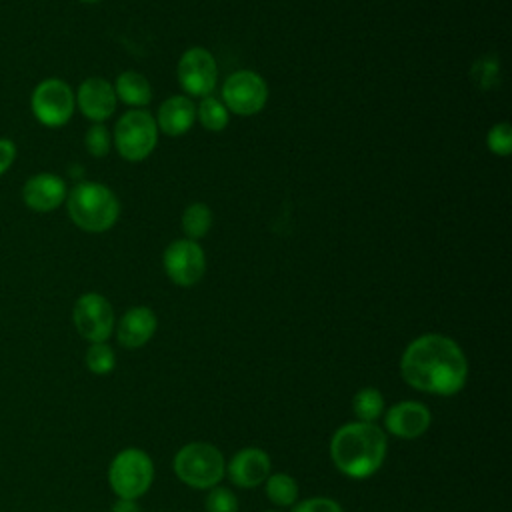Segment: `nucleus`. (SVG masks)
Instances as JSON below:
<instances>
[{"mask_svg":"<svg viewBox=\"0 0 512 512\" xmlns=\"http://www.w3.org/2000/svg\"><path fill=\"white\" fill-rule=\"evenodd\" d=\"M84 144L88 148V152L96 158H102L108 154L110 150V144H112V138H110V132L104 124L100 122H94L88 132H86V138H84Z\"/></svg>","mask_w":512,"mask_h":512,"instance_id":"b1692460","label":"nucleus"},{"mask_svg":"<svg viewBox=\"0 0 512 512\" xmlns=\"http://www.w3.org/2000/svg\"><path fill=\"white\" fill-rule=\"evenodd\" d=\"M162 262L168 278L178 286H194L206 272L204 250L190 238L170 242Z\"/></svg>","mask_w":512,"mask_h":512,"instance_id":"9b49d317","label":"nucleus"},{"mask_svg":"<svg viewBox=\"0 0 512 512\" xmlns=\"http://www.w3.org/2000/svg\"><path fill=\"white\" fill-rule=\"evenodd\" d=\"M152 478V460L138 448H126L118 452L108 468V482L118 498L136 500L150 488Z\"/></svg>","mask_w":512,"mask_h":512,"instance_id":"39448f33","label":"nucleus"},{"mask_svg":"<svg viewBox=\"0 0 512 512\" xmlns=\"http://www.w3.org/2000/svg\"><path fill=\"white\" fill-rule=\"evenodd\" d=\"M30 106L40 124L48 128H58L70 120L76 100L72 88L64 80L46 78L34 88Z\"/></svg>","mask_w":512,"mask_h":512,"instance_id":"0eeeda50","label":"nucleus"},{"mask_svg":"<svg viewBox=\"0 0 512 512\" xmlns=\"http://www.w3.org/2000/svg\"><path fill=\"white\" fill-rule=\"evenodd\" d=\"M86 366L94 374H108L116 366V354L106 342H94L86 350Z\"/></svg>","mask_w":512,"mask_h":512,"instance_id":"5701e85b","label":"nucleus"},{"mask_svg":"<svg viewBox=\"0 0 512 512\" xmlns=\"http://www.w3.org/2000/svg\"><path fill=\"white\" fill-rule=\"evenodd\" d=\"M352 408L360 422H374L384 412V396L376 388H362L356 392Z\"/></svg>","mask_w":512,"mask_h":512,"instance_id":"412c9836","label":"nucleus"},{"mask_svg":"<svg viewBox=\"0 0 512 512\" xmlns=\"http://www.w3.org/2000/svg\"><path fill=\"white\" fill-rule=\"evenodd\" d=\"M180 86L190 96H208L218 80V66L214 56L206 48L186 50L176 66Z\"/></svg>","mask_w":512,"mask_h":512,"instance_id":"9d476101","label":"nucleus"},{"mask_svg":"<svg viewBox=\"0 0 512 512\" xmlns=\"http://www.w3.org/2000/svg\"><path fill=\"white\" fill-rule=\"evenodd\" d=\"M210 226H212V210L206 204L194 202L182 212V228L190 240L206 236Z\"/></svg>","mask_w":512,"mask_h":512,"instance_id":"aec40b11","label":"nucleus"},{"mask_svg":"<svg viewBox=\"0 0 512 512\" xmlns=\"http://www.w3.org/2000/svg\"><path fill=\"white\" fill-rule=\"evenodd\" d=\"M488 148L498 156H508L512 150V128L508 122H500L490 128L486 136Z\"/></svg>","mask_w":512,"mask_h":512,"instance_id":"393cba45","label":"nucleus"},{"mask_svg":"<svg viewBox=\"0 0 512 512\" xmlns=\"http://www.w3.org/2000/svg\"><path fill=\"white\" fill-rule=\"evenodd\" d=\"M196 118V108L188 96H170L158 108L156 126L166 136H180L190 130Z\"/></svg>","mask_w":512,"mask_h":512,"instance_id":"f3484780","label":"nucleus"},{"mask_svg":"<svg viewBox=\"0 0 512 512\" xmlns=\"http://www.w3.org/2000/svg\"><path fill=\"white\" fill-rule=\"evenodd\" d=\"M156 326V314L148 306H134L120 318L116 336L124 348H140L154 336Z\"/></svg>","mask_w":512,"mask_h":512,"instance_id":"dca6fc26","label":"nucleus"},{"mask_svg":"<svg viewBox=\"0 0 512 512\" xmlns=\"http://www.w3.org/2000/svg\"><path fill=\"white\" fill-rule=\"evenodd\" d=\"M110 512H140V506L136 500L132 498H118L114 504H112V510Z\"/></svg>","mask_w":512,"mask_h":512,"instance_id":"c85d7f7f","label":"nucleus"},{"mask_svg":"<svg viewBox=\"0 0 512 512\" xmlns=\"http://www.w3.org/2000/svg\"><path fill=\"white\" fill-rule=\"evenodd\" d=\"M334 466L350 478L372 476L386 458V436L374 422H350L330 440Z\"/></svg>","mask_w":512,"mask_h":512,"instance_id":"f03ea898","label":"nucleus"},{"mask_svg":"<svg viewBox=\"0 0 512 512\" xmlns=\"http://www.w3.org/2000/svg\"><path fill=\"white\" fill-rule=\"evenodd\" d=\"M158 142V126L150 112L134 108L122 114L114 128V146L130 162L144 160Z\"/></svg>","mask_w":512,"mask_h":512,"instance_id":"423d86ee","label":"nucleus"},{"mask_svg":"<svg viewBox=\"0 0 512 512\" xmlns=\"http://www.w3.org/2000/svg\"><path fill=\"white\" fill-rule=\"evenodd\" d=\"M72 222L86 232H106L120 214V204L110 188L98 182H80L66 194Z\"/></svg>","mask_w":512,"mask_h":512,"instance_id":"7ed1b4c3","label":"nucleus"},{"mask_svg":"<svg viewBox=\"0 0 512 512\" xmlns=\"http://www.w3.org/2000/svg\"><path fill=\"white\" fill-rule=\"evenodd\" d=\"M176 476L192 488H214L226 470L224 456L208 442H190L182 446L174 456Z\"/></svg>","mask_w":512,"mask_h":512,"instance_id":"20e7f679","label":"nucleus"},{"mask_svg":"<svg viewBox=\"0 0 512 512\" xmlns=\"http://www.w3.org/2000/svg\"><path fill=\"white\" fill-rule=\"evenodd\" d=\"M292 512H344V510H342V506L336 500L316 496V498L302 500L300 504H296L292 508Z\"/></svg>","mask_w":512,"mask_h":512,"instance_id":"bb28decb","label":"nucleus"},{"mask_svg":"<svg viewBox=\"0 0 512 512\" xmlns=\"http://www.w3.org/2000/svg\"><path fill=\"white\" fill-rule=\"evenodd\" d=\"M222 98L226 108L234 114L252 116L264 108L268 100V86L260 74L252 70H238L226 78Z\"/></svg>","mask_w":512,"mask_h":512,"instance_id":"6e6552de","label":"nucleus"},{"mask_svg":"<svg viewBox=\"0 0 512 512\" xmlns=\"http://www.w3.org/2000/svg\"><path fill=\"white\" fill-rule=\"evenodd\" d=\"M432 422L430 410L420 402H398L394 404L386 416V430L398 438H418L422 436Z\"/></svg>","mask_w":512,"mask_h":512,"instance_id":"4468645a","label":"nucleus"},{"mask_svg":"<svg viewBox=\"0 0 512 512\" xmlns=\"http://www.w3.org/2000/svg\"><path fill=\"white\" fill-rule=\"evenodd\" d=\"M72 320L78 334L88 342H106L114 328V310L102 294L86 292L76 300Z\"/></svg>","mask_w":512,"mask_h":512,"instance_id":"1a4fd4ad","label":"nucleus"},{"mask_svg":"<svg viewBox=\"0 0 512 512\" xmlns=\"http://www.w3.org/2000/svg\"><path fill=\"white\" fill-rule=\"evenodd\" d=\"M230 480L240 488H254L270 476V458L260 448H244L228 462Z\"/></svg>","mask_w":512,"mask_h":512,"instance_id":"2eb2a0df","label":"nucleus"},{"mask_svg":"<svg viewBox=\"0 0 512 512\" xmlns=\"http://www.w3.org/2000/svg\"><path fill=\"white\" fill-rule=\"evenodd\" d=\"M16 158V146L8 138H0V176L12 166Z\"/></svg>","mask_w":512,"mask_h":512,"instance_id":"cd10ccee","label":"nucleus"},{"mask_svg":"<svg viewBox=\"0 0 512 512\" xmlns=\"http://www.w3.org/2000/svg\"><path fill=\"white\" fill-rule=\"evenodd\" d=\"M80 2H84V4H96V2H100V0H80Z\"/></svg>","mask_w":512,"mask_h":512,"instance_id":"c756f323","label":"nucleus"},{"mask_svg":"<svg viewBox=\"0 0 512 512\" xmlns=\"http://www.w3.org/2000/svg\"><path fill=\"white\" fill-rule=\"evenodd\" d=\"M268 512H272V510H268Z\"/></svg>","mask_w":512,"mask_h":512,"instance_id":"7c9ffc66","label":"nucleus"},{"mask_svg":"<svg viewBox=\"0 0 512 512\" xmlns=\"http://www.w3.org/2000/svg\"><path fill=\"white\" fill-rule=\"evenodd\" d=\"M116 96L128 106H144L152 100V88L146 76L134 70H126L116 78Z\"/></svg>","mask_w":512,"mask_h":512,"instance_id":"a211bd4d","label":"nucleus"},{"mask_svg":"<svg viewBox=\"0 0 512 512\" xmlns=\"http://www.w3.org/2000/svg\"><path fill=\"white\" fill-rule=\"evenodd\" d=\"M76 104L80 108V112L92 120V122H104L106 118L112 116V112L116 110V92L112 88V84L104 78L92 76L86 78L76 94Z\"/></svg>","mask_w":512,"mask_h":512,"instance_id":"f8f14e48","label":"nucleus"},{"mask_svg":"<svg viewBox=\"0 0 512 512\" xmlns=\"http://www.w3.org/2000/svg\"><path fill=\"white\" fill-rule=\"evenodd\" d=\"M400 372L404 382L420 392L450 396L464 388L468 362L452 338L424 334L404 350Z\"/></svg>","mask_w":512,"mask_h":512,"instance_id":"f257e3e1","label":"nucleus"},{"mask_svg":"<svg viewBox=\"0 0 512 512\" xmlns=\"http://www.w3.org/2000/svg\"><path fill=\"white\" fill-rule=\"evenodd\" d=\"M266 496L276 506H290L298 498V484L288 474H270L266 480Z\"/></svg>","mask_w":512,"mask_h":512,"instance_id":"6ab92c4d","label":"nucleus"},{"mask_svg":"<svg viewBox=\"0 0 512 512\" xmlns=\"http://www.w3.org/2000/svg\"><path fill=\"white\" fill-rule=\"evenodd\" d=\"M196 114H198L200 124L206 130H212V132H218V130L226 128V124H228V110H226V106L218 98H212V96H204V100L200 102Z\"/></svg>","mask_w":512,"mask_h":512,"instance_id":"4be33fe9","label":"nucleus"},{"mask_svg":"<svg viewBox=\"0 0 512 512\" xmlns=\"http://www.w3.org/2000/svg\"><path fill=\"white\" fill-rule=\"evenodd\" d=\"M208 512H238V498L228 488H212L206 496Z\"/></svg>","mask_w":512,"mask_h":512,"instance_id":"a878e982","label":"nucleus"},{"mask_svg":"<svg viewBox=\"0 0 512 512\" xmlns=\"http://www.w3.org/2000/svg\"><path fill=\"white\" fill-rule=\"evenodd\" d=\"M24 204L34 212H50L66 200V184L60 176L40 172L28 178L22 188Z\"/></svg>","mask_w":512,"mask_h":512,"instance_id":"ddd939ff","label":"nucleus"}]
</instances>
